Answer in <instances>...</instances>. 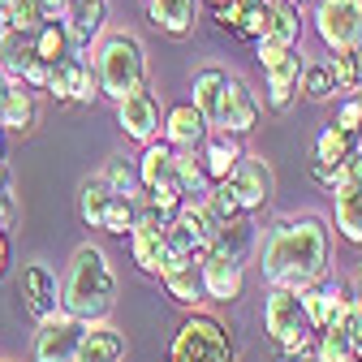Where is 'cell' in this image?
Masks as SVG:
<instances>
[{"mask_svg": "<svg viewBox=\"0 0 362 362\" xmlns=\"http://www.w3.org/2000/svg\"><path fill=\"white\" fill-rule=\"evenodd\" d=\"M259 276L267 289H306L332 276V229L320 211H289L272 220L259 250Z\"/></svg>", "mask_w": 362, "mask_h": 362, "instance_id": "6da1fadb", "label": "cell"}, {"mask_svg": "<svg viewBox=\"0 0 362 362\" xmlns=\"http://www.w3.org/2000/svg\"><path fill=\"white\" fill-rule=\"evenodd\" d=\"M117 306V272H112V259L100 250V246H78L74 259H69V272L61 281V310L78 315V320L95 324V320H108Z\"/></svg>", "mask_w": 362, "mask_h": 362, "instance_id": "7a4b0ae2", "label": "cell"}, {"mask_svg": "<svg viewBox=\"0 0 362 362\" xmlns=\"http://www.w3.org/2000/svg\"><path fill=\"white\" fill-rule=\"evenodd\" d=\"M90 65H95V74H100V95H108L112 104L125 100L129 90L147 86V48H143V39L129 35V30L104 35Z\"/></svg>", "mask_w": 362, "mask_h": 362, "instance_id": "3957f363", "label": "cell"}, {"mask_svg": "<svg viewBox=\"0 0 362 362\" xmlns=\"http://www.w3.org/2000/svg\"><path fill=\"white\" fill-rule=\"evenodd\" d=\"M164 362H238V345H233V332L224 328L216 315L194 306L186 320H181Z\"/></svg>", "mask_w": 362, "mask_h": 362, "instance_id": "277c9868", "label": "cell"}, {"mask_svg": "<svg viewBox=\"0 0 362 362\" xmlns=\"http://www.w3.org/2000/svg\"><path fill=\"white\" fill-rule=\"evenodd\" d=\"M263 332L276 349H289L298 358H315V332L302 315L298 289H267L263 298Z\"/></svg>", "mask_w": 362, "mask_h": 362, "instance_id": "5b68a950", "label": "cell"}, {"mask_svg": "<svg viewBox=\"0 0 362 362\" xmlns=\"http://www.w3.org/2000/svg\"><path fill=\"white\" fill-rule=\"evenodd\" d=\"M259 48V65L267 78V108L272 112H289L298 100V78H302V48L298 43H276V39H255Z\"/></svg>", "mask_w": 362, "mask_h": 362, "instance_id": "8992f818", "label": "cell"}, {"mask_svg": "<svg viewBox=\"0 0 362 362\" xmlns=\"http://www.w3.org/2000/svg\"><path fill=\"white\" fill-rule=\"evenodd\" d=\"M82 332H86V320H78L69 310L39 320V328L30 337V362H78Z\"/></svg>", "mask_w": 362, "mask_h": 362, "instance_id": "52a82bcc", "label": "cell"}, {"mask_svg": "<svg viewBox=\"0 0 362 362\" xmlns=\"http://www.w3.org/2000/svg\"><path fill=\"white\" fill-rule=\"evenodd\" d=\"M160 125H164V112H160L156 90L139 86V90H129L125 100H117V129L129 143L147 147L151 139H160Z\"/></svg>", "mask_w": 362, "mask_h": 362, "instance_id": "ba28073f", "label": "cell"}, {"mask_svg": "<svg viewBox=\"0 0 362 362\" xmlns=\"http://www.w3.org/2000/svg\"><path fill=\"white\" fill-rule=\"evenodd\" d=\"M315 30L328 48L362 43V0H315Z\"/></svg>", "mask_w": 362, "mask_h": 362, "instance_id": "9c48e42d", "label": "cell"}, {"mask_svg": "<svg viewBox=\"0 0 362 362\" xmlns=\"http://www.w3.org/2000/svg\"><path fill=\"white\" fill-rule=\"evenodd\" d=\"M242 263H246V259H238V255H229V250L211 246V250L203 255V263H199L203 298H211V302H238L242 289H246V267H242Z\"/></svg>", "mask_w": 362, "mask_h": 362, "instance_id": "30bf717a", "label": "cell"}, {"mask_svg": "<svg viewBox=\"0 0 362 362\" xmlns=\"http://www.w3.org/2000/svg\"><path fill=\"white\" fill-rule=\"evenodd\" d=\"M224 181L233 186V194H238V203H242L246 216L263 211L272 199H276V173H272V164L259 160V156H242L238 168L224 177Z\"/></svg>", "mask_w": 362, "mask_h": 362, "instance_id": "8fae6325", "label": "cell"}, {"mask_svg": "<svg viewBox=\"0 0 362 362\" xmlns=\"http://www.w3.org/2000/svg\"><path fill=\"white\" fill-rule=\"evenodd\" d=\"M18 298H22V306H26V315L35 324L48 320V315H57L61 310V281H57V272L48 263H22Z\"/></svg>", "mask_w": 362, "mask_h": 362, "instance_id": "7c38bea8", "label": "cell"}, {"mask_svg": "<svg viewBox=\"0 0 362 362\" xmlns=\"http://www.w3.org/2000/svg\"><path fill=\"white\" fill-rule=\"evenodd\" d=\"M259 125V100L255 90L246 86V78L229 74V86H224V100H220V117H216V129L224 134H238V139H246V134Z\"/></svg>", "mask_w": 362, "mask_h": 362, "instance_id": "4fadbf2b", "label": "cell"}, {"mask_svg": "<svg viewBox=\"0 0 362 362\" xmlns=\"http://www.w3.org/2000/svg\"><path fill=\"white\" fill-rule=\"evenodd\" d=\"M160 134H164V143L177 147V151H199V143L211 134V125H207V117H203L194 104H173V108L164 112Z\"/></svg>", "mask_w": 362, "mask_h": 362, "instance_id": "5bb4252c", "label": "cell"}, {"mask_svg": "<svg viewBox=\"0 0 362 362\" xmlns=\"http://www.w3.org/2000/svg\"><path fill=\"white\" fill-rule=\"evenodd\" d=\"M160 281H164V289H168V298H173L177 306L194 310V306L203 302L199 263H194L190 255H168V259H164V267H160Z\"/></svg>", "mask_w": 362, "mask_h": 362, "instance_id": "9a60e30c", "label": "cell"}, {"mask_svg": "<svg viewBox=\"0 0 362 362\" xmlns=\"http://www.w3.org/2000/svg\"><path fill=\"white\" fill-rule=\"evenodd\" d=\"M104 18H108V5H104V0H69L61 22H65V30H69L74 52L90 48V43L104 35Z\"/></svg>", "mask_w": 362, "mask_h": 362, "instance_id": "2e32d148", "label": "cell"}, {"mask_svg": "<svg viewBox=\"0 0 362 362\" xmlns=\"http://www.w3.org/2000/svg\"><path fill=\"white\" fill-rule=\"evenodd\" d=\"M332 194V224L349 246H362V181H341Z\"/></svg>", "mask_w": 362, "mask_h": 362, "instance_id": "e0dca14e", "label": "cell"}, {"mask_svg": "<svg viewBox=\"0 0 362 362\" xmlns=\"http://www.w3.org/2000/svg\"><path fill=\"white\" fill-rule=\"evenodd\" d=\"M147 22L173 39H186L199 26V0H147Z\"/></svg>", "mask_w": 362, "mask_h": 362, "instance_id": "ac0fdd59", "label": "cell"}, {"mask_svg": "<svg viewBox=\"0 0 362 362\" xmlns=\"http://www.w3.org/2000/svg\"><path fill=\"white\" fill-rule=\"evenodd\" d=\"M199 151H203V173H207V181H224V177L238 168V160L246 156L242 139H238V134H224V129L207 134V139L199 143Z\"/></svg>", "mask_w": 362, "mask_h": 362, "instance_id": "d6986e66", "label": "cell"}, {"mask_svg": "<svg viewBox=\"0 0 362 362\" xmlns=\"http://www.w3.org/2000/svg\"><path fill=\"white\" fill-rule=\"evenodd\" d=\"M78 362H125V332L112 328L108 320L86 324L82 345H78Z\"/></svg>", "mask_w": 362, "mask_h": 362, "instance_id": "ffe728a7", "label": "cell"}, {"mask_svg": "<svg viewBox=\"0 0 362 362\" xmlns=\"http://www.w3.org/2000/svg\"><path fill=\"white\" fill-rule=\"evenodd\" d=\"M39 125V104L30 95L26 82H9L5 95H0V129L9 134H30Z\"/></svg>", "mask_w": 362, "mask_h": 362, "instance_id": "44dd1931", "label": "cell"}, {"mask_svg": "<svg viewBox=\"0 0 362 362\" xmlns=\"http://www.w3.org/2000/svg\"><path fill=\"white\" fill-rule=\"evenodd\" d=\"M224 86H229V69H220V65H203L194 74V108L207 117V125L216 129V117H220V100H224Z\"/></svg>", "mask_w": 362, "mask_h": 362, "instance_id": "7402d4cb", "label": "cell"}, {"mask_svg": "<svg viewBox=\"0 0 362 362\" xmlns=\"http://www.w3.org/2000/svg\"><path fill=\"white\" fill-rule=\"evenodd\" d=\"M30 48H35L39 61L57 65V61H65V57L74 52V43H69V30H65L61 18H43V22L30 30Z\"/></svg>", "mask_w": 362, "mask_h": 362, "instance_id": "603a6c76", "label": "cell"}, {"mask_svg": "<svg viewBox=\"0 0 362 362\" xmlns=\"http://www.w3.org/2000/svg\"><path fill=\"white\" fill-rule=\"evenodd\" d=\"M173 151H177V147H168L164 139H151V143L143 147V156L134 160V164H139V177H143V190H156V186L177 181V177H173Z\"/></svg>", "mask_w": 362, "mask_h": 362, "instance_id": "cb8c5ba5", "label": "cell"}, {"mask_svg": "<svg viewBox=\"0 0 362 362\" xmlns=\"http://www.w3.org/2000/svg\"><path fill=\"white\" fill-rule=\"evenodd\" d=\"M263 9H267L263 39H276V43H298L302 39V5H293V0H263Z\"/></svg>", "mask_w": 362, "mask_h": 362, "instance_id": "d4e9b609", "label": "cell"}, {"mask_svg": "<svg viewBox=\"0 0 362 362\" xmlns=\"http://www.w3.org/2000/svg\"><path fill=\"white\" fill-rule=\"evenodd\" d=\"M108 181L95 173V177H86L82 186H78V220L86 224V229H104V211H108Z\"/></svg>", "mask_w": 362, "mask_h": 362, "instance_id": "484cf974", "label": "cell"}, {"mask_svg": "<svg viewBox=\"0 0 362 362\" xmlns=\"http://www.w3.org/2000/svg\"><path fill=\"white\" fill-rule=\"evenodd\" d=\"M35 48H30V30H13L5 26V35H0V74H5L9 82H22V69L30 65Z\"/></svg>", "mask_w": 362, "mask_h": 362, "instance_id": "4316f807", "label": "cell"}, {"mask_svg": "<svg viewBox=\"0 0 362 362\" xmlns=\"http://www.w3.org/2000/svg\"><path fill=\"white\" fill-rule=\"evenodd\" d=\"M362 143H358V134H345L341 125H324L320 134H315V151H310V160L315 164H324V168H332V164H341L349 151H358Z\"/></svg>", "mask_w": 362, "mask_h": 362, "instance_id": "83f0119b", "label": "cell"}, {"mask_svg": "<svg viewBox=\"0 0 362 362\" xmlns=\"http://www.w3.org/2000/svg\"><path fill=\"white\" fill-rule=\"evenodd\" d=\"M332 86L341 90V95H358L362 90V43H354V48H332Z\"/></svg>", "mask_w": 362, "mask_h": 362, "instance_id": "f1b7e54d", "label": "cell"}, {"mask_svg": "<svg viewBox=\"0 0 362 362\" xmlns=\"http://www.w3.org/2000/svg\"><path fill=\"white\" fill-rule=\"evenodd\" d=\"M108 181V190L112 194H125V199H143V177H139V164L125 160V156H112L108 168L100 173Z\"/></svg>", "mask_w": 362, "mask_h": 362, "instance_id": "f546056e", "label": "cell"}, {"mask_svg": "<svg viewBox=\"0 0 362 362\" xmlns=\"http://www.w3.org/2000/svg\"><path fill=\"white\" fill-rule=\"evenodd\" d=\"M298 90H302L310 104H328V100L337 95L328 61H306V65H302V78H298Z\"/></svg>", "mask_w": 362, "mask_h": 362, "instance_id": "4dcf8cb0", "label": "cell"}, {"mask_svg": "<svg viewBox=\"0 0 362 362\" xmlns=\"http://www.w3.org/2000/svg\"><path fill=\"white\" fill-rule=\"evenodd\" d=\"M173 177H177V186L186 190V199L194 194H207V173H203V160H194V151H173Z\"/></svg>", "mask_w": 362, "mask_h": 362, "instance_id": "1f68e13d", "label": "cell"}, {"mask_svg": "<svg viewBox=\"0 0 362 362\" xmlns=\"http://www.w3.org/2000/svg\"><path fill=\"white\" fill-rule=\"evenodd\" d=\"M315 362H358L349 328H324V332H315Z\"/></svg>", "mask_w": 362, "mask_h": 362, "instance_id": "d6a6232c", "label": "cell"}, {"mask_svg": "<svg viewBox=\"0 0 362 362\" xmlns=\"http://www.w3.org/2000/svg\"><path fill=\"white\" fill-rule=\"evenodd\" d=\"M129 255L139 263V272H147V276H160V267L168 259L164 238H151V233H129Z\"/></svg>", "mask_w": 362, "mask_h": 362, "instance_id": "836d02e7", "label": "cell"}, {"mask_svg": "<svg viewBox=\"0 0 362 362\" xmlns=\"http://www.w3.org/2000/svg\"><path fill=\"white\" fill-rule=\"evenodd\" d=\"M250 242H255V224H250V216H238V220H224V224H220L211 246H220V250H229V255L246 259Z\"/></svg>", "mask_w": 362, "mask_h": 362, "instance_id": "e575fe53", "label": "cell"}, {"mask_svg": "<svg viewBox=\"0 0 362 362\" xmlns=\"http://www.w3.org/2000/svg\"><path fill=\"white\" fill-rule=\"evenodd\" d=\"M78 65H82V57L78 52H69L65 61H57L52 65V74H48V95L57 100V104H74V78H78Z\"/></svg>", "mask_w": 362, "mask_h": 362, "instance_id": "d590c367", "label": "cell"}, {"mask_svg": "<svg viewBox=\"0 0 362 362\" xmlns=\"http://www.w3.org/2000/svg\"><path fill=\"white\" fill-rule=\"evenodd\" d=\"M134 216H139V199L112 194V199H108V211H104V233H112V238H129Z\"/></svg>", "mask_w": 362, "mask_h": 362, "instance_id": "8d00e7d4", "label": "cell"}, {"mask_svg": "<svg viewBox=\"0 0 362 362\" xmlns=\"http://www.w3.org/2000/svg\"><path fill=\"white\" fill-rule=\"evenodd\" d=\"M39 22H43L39 0H9V9H5V26H13V30H35Z\"/></svg>", "mask_w": 362, "mask_h": 362, "instance_id": "74e56055", "label": "cell"}, {"mask_svg": "<svg viewBox=\"0 0 362 362\" xmlns=\"http://www.w3.org/2000/svg\"><path fill=\"white\" fill-rule=\"evenodd\" d=\"M95 95H100V74H95V65H78V78H74V104H95Z\"/></svg>", "mask_w": 362, "mask_h": 362, "instance_id": "f35d334b", "label": "cell"}, {"mask_svg": "<svg viewBox=\"0 0 362 362\" xmlns=\"http://www.w3.org/2000/svg\"><path fill=\"white\" fill-rule=\"evenodd\" d=\"M18 220V199H13V177H9V168L0 164V224H9Z\"/></svg>", "mask_w": 362, "mask_h": 362, "instance_id": "ab89813d", "label": "cell"}, {"mask_svg": "<svg viewBox=\"0 0 362 362\" xmlns=\"http://www.w3.org/2000/svg\"><path fill=\"white\" fill-rule=\"evenodd\" d=\"M332 125H341L345 134H362V100H358V95H345Z\"/></svg>", "mask_w": 362, "mask_h": 362, "instance_id": "60d3db41", "label": "cell"}, {"mask_svg": "<svg viewBox=\"0 0 362 362\" xmlns=\"http://www.w3.org/2000/svg\"><path fill=\"white\" fill-rule=\"evenodd\" d=\"M263 30H267V9H263V0H250V5H246V18H242V26H238V35L263 39Z\"/></svg>", "mask_w": 362, "mask_h": 362, "instance_id": "b9f144b4", "label": "cell"}, {"mask_svg": "<svg viewBox=\"0 0 362 362\" xmlns=\"http://www.w3.org/2000/svg\"><path fill=\"white\" fill-rule=\"evenodd\" d=\"M246 5H250V0H220V5H211V9H216V22H220L224 30L238 35V26H242V18H246Z\"/></svg>", "mask_w": 362, "mask_h": 362, "instance_id": "7bdbcfd3", "label": "cell"}, {"mask_svg": "<svg viewBox=\"0 0 362 362\" xmlns=\"http://www.w3.org/2000/svg\"><path fill=\"white\" fill-rule=\"evenodd\" d=\"M328 173H332V186H341V181H362V147L349 151V156H345L341 164H332Z\"/></svg>", "mask_w": 362, "mask_h": 362, "instance_id": "ee69618b", "label": "cell"}, {"mask_svg": "<svg viewBox=\"0 0 362 362\" xmlns=\"http://www.w3.org/2000/svg\"><path fill=\"white\" fill-rule=\"evenodd\" d=\"M48 74H52V65H48V61H39V57H30V65L22 69V82H26L30 90H43V86H48Z\"/></svg>", "mask_w": 362, "mask_h": 362, "instance_id": "f6af8a7d", "label": "cell"}, {"mask_svg": "<svg viewBox=\"0 0 362 362\" xmlns=\"http://www.w3.org/2000/svg\"><path fill=\"white\" fill-rule=\"evenodd\" d=\"M9 267H13V238H9L5 224H0V281L9 276Z\"/></svg>", "mask_w": 362, "mask_h": 362, "instance_id": "bcb514c9", "label": "cell"}, {"mask_svg": "<svg viewBox=\"0 0 362 362\" xmlns=\"http://www.w3.org/2000/svg\"><path fill=\"white\" fill-rule=\"evenodd\" d=\"M349 341H354V358L362 362V310H358V298H354V315H349Z\"/></svg>", "mask_w": 362, "mask_h": 362, "instance_id": "7dc6e473", "label": "cell"}, {"mask_svg": "<svg viewBox=\"0 0 362 362\" xmlns=\"http://www.w3.org/2000/svg\"><path fill=\"white\" fill-rule=\"evenodd\" d=\"M345 289H349L354 298H362V267H358V272H354V276H349V285H345Z\"/></svg>", "mask_w": 362, "mask_h": 362, "instance_id": "c3c4849f", "label": "cell"}, {"mask_svg": "<svg viewBox=\"0 0 362 362\" xmlns=\"http://www.w3.org/2000/svg\"><path fill=\"white\" fill-rule=\"evenodd\" d=\"M276 362H302V358H298V354H289V349H281V358H276Z\"/></svg>", "mask_w": 362, "mask_h": 362, "instance_id": "681fc988", "label": "cell"}, {"mask_svg": "<svg viewBox=\"0 0 362 362\" xmlns=\"http://www.w3.org/2000/svg\"><path fill=\"white\" fill-rule=\"evenodd\" d=\"M5 9H9V0H0V35H5Z\"/></svg>", "mask_w": 362, "mask_h": 362, "instance_id": "f907efd6", "label": "cell"}, {"mask_svg": "<svg viewBox=\"0 0 362 362\" xmlns=\"http://www.w3.org/2000/svg\"><path fill=\"white\" fill-rule=\"evenodd\" d=\"M5 86H9V78H5V74H0V95H5Z\"/></svg>", "mask_w": 362, "mask_h": 362, "instance_id": "816d5d0a", "label": "cell"}, {"mask_svg": "<svg viewBox=\"0 0 362 362\" xmlns=\"http://www.w3.org/2000/svg\"><path fill=\"white\" fill-rule=\"evenodd\" d=\"M0 164H5V139H0Z\"/></svg>", "mask_w": 362, "mask_h": 362, "instance_id": "f5cc1de1", "label": "cell"}, {"mask_svg": "<svg viewBox=\"0 0 362 362\" xmlns=\"http://www.w3.org/2000/svg\"><path fill=\"white\" fill-rule=\"evenodd\" d=\"M211 5H220V0H211Z\"/></svg>", "mask_w": 362, "mask_h": 362, "instance_id": "db71d44e", "label": "cell"}, {"mask_svg": "<svg viewBox=\"0 0 362 362\" xmlns=\"http://www.w3.org/2000/svg\"><path fill=\"white\" fill-rule=\"evenodd\" d=\"M358 143H362V134H358Z\"/></svg>", "mask_w": 362, "mask_h": 362, "instance_id": "11a10c76", "label": "cell"}]
</instances>
